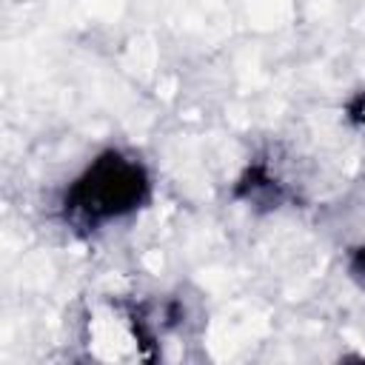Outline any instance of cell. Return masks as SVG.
<instances>
[{
  "label": "cell",
  "instance_id": "7a4b0ae2",
  "mask_svg": "<svg viewBox=\"0 0 365 365\" xmlns=\"http://www.w3.org/2000/svg\"><path fill=\"white\" fill-rule=\"evenodd\" d=\"M362 251H365V248H362ZM362 271H365V254H362Z\"/></svg>",
  "mask_w": 365,
  "mask_h": 365
},
{
  "label": "cell",
  "instance_id": "6da1fadb",
  "mask_svg": "<svg viewBox=\"0 0 365 365\" xmlns=\"http://www.w3.org/2000/svg\"><path fill=\"white\" fill-rule=\"evenodd\" d=\"M151 194L148 165L134 151L106 148L68 180L60 211L71 228L97 234L137 217L151 202Z\"/></svg>",
  "mask_w": 365,
  "mask_h": 365
}]
</instances>
